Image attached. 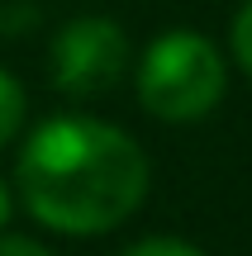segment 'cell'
I'll return each instance as SVG.
<instances>
[{"label":"cell","instance_id":"1","mask_svg":"<svg viewBox=\"0 0 252 256\" xmlns=\"http://www.w3.org/2000/svg\"><path fill=\"white\" fill-rule=\"evenodd\" d=\"M19 194L43 228L110 232L148 194V156L119 128L62 114L29 138L19 156Z\"/></svg>","mask_w":252,"mask_h":256},{"label":"cell","instance_id":"2","mask_svg":"<svg viewBox=\"0 0 252 256\" xmlns=\"http://www.w3.org/2000/svg\"><path fill=\"white\" fill-rule=\"evenodd\" d=\"M224 57L205 34H176L152 38V48L143 52L138 66V100L148 114H157L162 124H195L224 100Z\"/></svg>","mask_w":252,"mask_h":256},{"label":"cell","instance_id":"3","mask_svg":"<svg viewBox=\"0 0 252 256\" xmlns=\"http://www.w3.org/2000/svg\"><path fill=\"white\" fill-rule=\"evenodd\" d=\"M124 62H129L124 28L100 14L72 19L53 43V81L67 95H105L124 76Z\"/></svg>","mask_w":252,"mask_h":256},{"label":"cell","instance_id":"4","mask_svg":"<svg viewBox=\"0 0 252 256\" xmlns=\"http://www.w3.org/2000/svg\"><path fill=\"white\" fill-rule=\"evenodd\" d=\"M19 124H24V90H19V81L0 66V147L19 133Z\"/></svg>","mask_w":252,"mask_h":256},{"label":"cell","instance_id":"5","mask_svg":"<svg viewBox=\"0 0 252 256\" xmlns=\"http://www.w3.org/2000/svg\"><path fill=\"white\" fill-rule=\"evenodd\" d=\"M119 256H205V252L181 242V238H143V242H133V247H124Z\"/></svg>","mask_w":252,"mask_h":256},{"label":"cell","instance_id":"6","mask_svg":"<svg viewBox=\"0 0 252 256\" xmlns=\"http://www.w3.org/2000/svg\"><path fill=\"white\" fill-rule=\"evenodd\" d=\"M233 57H238V66L252 76V0L233 14Z\"/></svg>","mask_w":252,"mask_h":256},{"label":"cell","instance_id":"7","mask_svg":"<svg viewBox=\"0 0 252 256\" xmlns=\"http://www.w3.org/2000/svg\"><path fill=\"white\" fill-rule=\"evenodd\" d=\"M0 256H53L43 247V242H34V238H19V232H5L0 238Z\"/></svg>","mask_w":252,"mask_h":256},{"label":"cell","instance_id":"8","mask_svg":"<svg viewBox=\"0 0 252 256\" xmlns=\"http://www.w3.org/2000/svg\"><path fill=\"white\" fill-rule=\"evenodd\" d=\"M5 218H10V190H5V180H0V228H5Z\"/></svg>","mask_w":252,"mask_h":256}]
</instances>
